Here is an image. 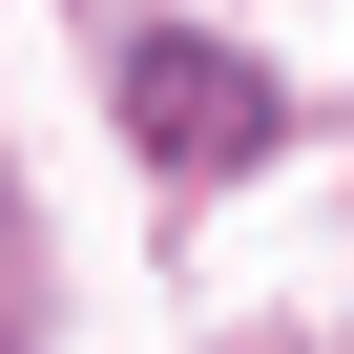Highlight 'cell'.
<instances>
[{
  "label": "cell",
  "mask_w": 354,
  "mask_h": 354,
  "mask_svg": "<svg viewBox=\"0 0 354 354\" xmlns=\"http://www.w3.org/2000/svg\"><path fill=\"white\" fill-rule=\"evenodd\" d=\"M125 125H146L167 167H250V146H271V84H250L230 42H125Z\"/></svg>",
  "instance_id": "cell-1"
}]
</instances>
